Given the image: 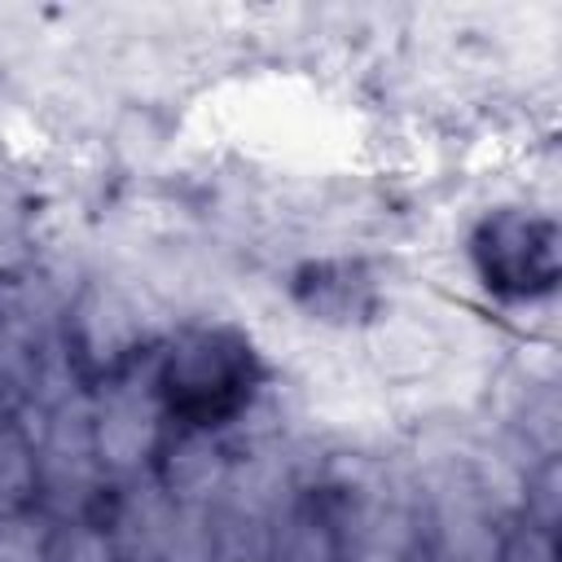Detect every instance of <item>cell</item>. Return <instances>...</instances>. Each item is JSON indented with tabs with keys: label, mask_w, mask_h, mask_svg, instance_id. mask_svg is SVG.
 <instances>
[{
	"label": "cell",
	"mask_w": 562,
	"mask_h": 562,
	"mask_svg": "<svg viewBox=\"0 0 562 562\" xmlns=\"http://www.w3.org/2000/svg\"><path fill=\"white\" fill-rule=\"evenodd\" d=\"M154 386L171 430L224 435L263 391V360L246 329L228 321L180 325L154 347Z\"/></svg>",
	"instance_id": "1"
},
{
	"label": "cell",
	"mask_w": 562,
	"mask_h": 562,
	"mask_svg": "<svg viewBox=\"0 0 562 562\" xmlns=\"http://www.w3.org/2000/svg\"><path fill=\"white\" fill-rule=\"evenodd\" d=\"M13 417L35 439V470H40V509L53 522H79L97 518L110 492V479L92 448V417H88V391H75L70 400L53 408H13Z\"/></svg>",
	"instance_id": "2"
},
{
	"label": "cell",
	"mask_w": 562,
	"mask_h": 562,
	"mask_svg": "<svg viewBox=\"0 0 562 562\" xmlns=\"http://www.w3.org/2000/svg\"><path fill=\"white\" fill-rule=\"evenodd\" d=\"M470 268L501 303H536L558 285V224L536 206H496L470 228Z\"/></svg>",
	"instance_id": "3"
},
{
	"label": "cell",
	"mask_w": 562,
	"mask_h": 562,
	"mask_svg": "<svg viewBox=\"0 0 562 562\" xmlns=\"http://www.w3.org/2000/svg\"><path fill=\"white\" fill-rule=\"evenodd\" d=\"M149 360L88 386L92 448H97V461H101L110 483L149 474L158 465L167 435H171V422H167V408L158 400Z\"/></svg>",
	"instance_id": "4"
},
{
	"label": "cell",
	"mask_w": 562,
	"mask_h": 562,
	"mask_svg": "<svg viewBox=\"0 0 562 562\" xmlns=\"http://www.w3.org/2000/svg\"><path fill=\"white\" fill-rule=\"evenodd\" d=\"M61 334L88 386L154 356V334H149V316L140 299L114 281H88L66 303Z\"/></svg>",
	"instance_id": "5"
},
{
	"label": "cell",
	"mask_w": 562,
	"mask_h": 562,
	"mask_svg": "<svg viewBox=\"0 0 562 562\" xmlns=\"http://www.w3.org/2000/svg\"><path fill=\"white\" fill-rule=\"evenodd\" d=\"M171 518H176V501L154 479V470L110 483L105 505L97 514L119 562H167Z\"/></svg>",
	"instance_id": "6"
},
{
	"label": "cell",
	"mask_w": 562,
	"mask_h": 562,
	"mask_svg": "<svg viewBox=\"0 0 562 562\" xmlns=\"http://www.w3.org/2000/svg\"><path fill=\"white\" fill-rule=\"evenodd\" d=\"M228 470H233V448L224 435L171 430L158 452L154 479L167 487L176 505H215L228 483Z\"/></svg>",
	"instance_id": "7"
},
{
	"label": "cell",
	"mask_w": 562,
	"mask_h": 562,
	"mask_svg": "<svg viewBox=\"0 0 562 562\" xmlns=\"http://www.w3.org/2000/svg\"><path fill=\"white\" fill-rule=\"evenodd\" d=\"M263 562H342V527L321 492H299L277 514Z\"/></svg>",
	"instance_id": "8"
},
{
	"label": "cell",
	"mask_w": 562,
	"mask_h": 562,
	"mask_svg": "<svg viewBox=\"0 0 562 562\" xmlns=\"http://www.w3.org/2000/svg\"><path fill=\"white\" fill-rule=\"evenodd\" d=\"M40 509V470H35V439L13 417L0 430V514Z\"/></svg>",
	"instance_id": "9"
},
{
	"label": "cell",
	"mask_w": 562,
	"mask_h": 562,
	"mask_svg": "<svg viewBox=\"0 0 562 562\" xmlns=\"http://www.w3.org/2000/svg\"><path fill=\"white\" fill-rule=\"evenodd\" d=\"M53 518L44 509L0 514V562H48Z\"/></svg>",
	"instance_id": "10"
},
{
	"label": "cell",
	"mask_w": 562,
	"mask_h": 562,
	"mask_svg": "<svg viewBox=\"0 0 562 562\" xmlns=\"http://www.w3.org/2000/svg\"><path fill=\"white\" fill-rule=\"evenodd\" d=\"M48 562H119V553H114V544L97 518H79V522L53 527Z\"/></svg>",
	"instance_id": "11"
},
{
	"label": "cell",
	"mask_w": 562,
	"mask_h": 562,
	"mask_svg": "<svg viewBox=\"0 0 562 562\" xmlns=\"http://www.w3.org/2000/svg\"><path fill=\"white\" fill-rule=\"evenodd\" d=\"M501 562H558L553 536H544V531H536V527H518V531L505 536Z\"/></svg>",
	"instance_id": "12"
},
{
	"label": "cell",
	"mask_w": 562,
	"mask_h": 562,
	"mask_svg": "<svg viewBox=\"0 0 562 562\" xmlns=\"http://www.w3.org/2000/svg\"><path fill=\"white\" fill-rule=\"evenodd\" d=\"M9 422H13V400H9L4 391H0V430H4Z\"/></svg>",
	"instance_id": "13"
},
{
	"label": "cell",
	"mask_w": 562,
	"mask_h": 562,
	"mask_svg": "<svg viewBox=\"0 0 562 562\" xmlns=\"http://www.w3.org/2000/svg\"><path fill=\"white\" fill-rule=\"evenodd\" d=\"M241 562H263V558H241Z\"/></svg>",
	"instance_id": "14"
}]
</instances>
